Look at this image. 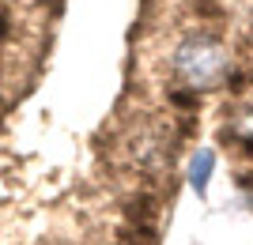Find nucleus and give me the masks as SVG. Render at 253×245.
Here are the masks:
<instances>
[{"label":"nucleus","instance_id":"2","mask_svg":"<svg viewBox=\"0 0 253 245\" xmlns=\"http://www.w3.org/2000/svg\"><path fill=\"white\" fill-rule=\"evenodd\" d=\"M219 170V151L215 147H193L185 159V185L201 204H208L211 196V177Z\"/></svg>","mask_w":253,"mask_h":245},{"label":"nucleus","instance_id":"3","mask_svg":"<svg viewBox=\"0 0 253 245\" xmlns=\"http://www.w3.org/2000/svg\"><path fill=\"white\" fill-rule=\"evenodd\" d=\"M223 140L234 143L242 151H253V95L250 98H238L227 113H223Z\"/></svg>","mask_w":253,"mask_h":245},{"label":"nucleus","instance_id":"1","mask_svg":"<svg viewBox=\"0 0 253 245\" xmlns=\"http://www.w3.org/2000/svg\"><path fill=\"white\" fill-rule=\"evenodd\" d=\"M167 68H170V79L178 83V91L208 95V91H219L234 79V53L219 34L189 31L185 38L174 42Z\"/></svg>","mask_w":253,"mask_h":245}]
</instances>
